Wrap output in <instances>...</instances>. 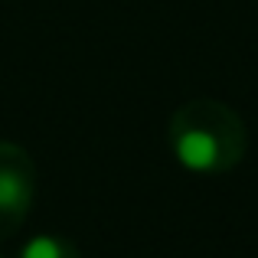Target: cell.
Returning <instances> with one entry per match:
<instances>
[{"label": "cell", "mask_w": 258, "mask_h": 258, "mask_svg": "<svg viewBox=\"0 0 258 258\" xmlns=\"http://www.w3.org/2000/svg\"><path fill=\"white\" fill-rule=\"evenodd\" d=\"M167 144L176 164L200 176L229 173L245 160L248 127L235 108L216 98L183 101L167 121Z\"/></svg>", "instance_id": "obj_1"}, {"label": "cell", "mask_w": 258, "mask_h": 258, "mask_svg": "<svg viewBox=\"0 0 258 258\" xmlns=\"http://www.w3.org/2000/svg\"><path fill=\"white\" fill-rule=\"evenodd\" d=\"M17 258H82L76 242L62 239V235H36L20 248Z\"/></svg>", "instance_id": "obj_3"}, {"label": "cell", "mask_w": 258, "mask_h": 258, "mask_svg": "<svg viewBox=\"0 0 258 258\" xmlns=\"http://www.w3.org/2000/svg\"><path fill=\"white\" fill-rule=\"evenodd\" d=\"M33 203H36V164L30 151L13 141H0V242L23 229Z\"/></svg>", "instance_id": "obj_2"}]
</instances>
